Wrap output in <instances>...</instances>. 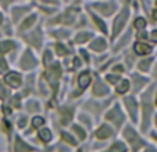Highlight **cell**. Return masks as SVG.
Instances as JSON below:
<instances>
[{
	"label": "cell",
	"mask_w": 157,
	"mask_h": 152,
	"mask_svg": "<svg viewBox=\"0 0 157 152\" xmlns=\"http://www.w3.org/2000/svg\"><path fill=\"white\" fill-rule=\"evenodd\" d=\"M153 17H155V19H157V10H155V13H153Z\"/></svg>",
	"instance_id": "836d02e7"
},
{
	"label": "cell",
	"mask_w": 157,
	"mask_h": 152,
	"mask_svg": "<svg viewBox=\"0 0 157 152\" xmlns=\"http://www.w3.org/2000/svg\"><path fill=\"white\" fill-rule=\"evenodd\" d=\"M106 152H127V147H125L124 144H121V142H116V144L112 145Z\"/></svg>",
	"instance_id": "5bb4252c"
},
{
	"label": "cell",
	"mask_w": 157,
	"mask_h": 152,
	"mask_svg": "<svg viewBox=\"0 0 157 152\" xmlns=\"http://www.w3.org/2000/svg\"><path fill=\"white\" fill-rule=\"evenodd\" d=\"M92 18H94V19H95V21H97L98 26H99V28H101V29H102V30H103V32H106V26H105V24H103V22H102V21H101V19H98V18H97V17H95V15H92Z\"/></svg>",
	"instance_id": "4316f807"
},
{
	"label": "cell",
	"mask_w": 157,
	"mask_h": 152,
	"mask_svg": "<svg viewBox=\"0 0 157 152\" xmlns=\"http://www.w3.org/2000/svg\"><path fill=\"white\" fill-rule=\"evenodd\" d=\"M21 75L17 74V72H10L7 76H6V83L8 84L13 89H17V87L21 86Z\"/></svg>",
	"instance_id": "3957f363"
},
{
	"label": "cell",
	"mask_w": 157,
	"mask_h": 152,
	"mask_svg": "<svg viewBox=\"0 0 157 152\" xmlns=\"http://www.w3.org/2000/svg\"><path fill=\"white\" fill-rule=\"evenodd\" d=\"M78 65H80V61H78L77 58H76V60H75V66H76V68H77Z\"/></svg>",
	"instance_id": "d6a6232c"
},
{
	"label": "cell",
	"mask_w": 157,
	"mask_h": 152,
	"mask_svg": "<svg viewBox=\"0 0 157 152\" xmlns=\"http://www.w3.org/2000/svg\"><path fill=\"white\" fill-rule=\"evenodd\" d=\"M150 62H152V60H146V61H142V62L139 64V68H141L142 71H146V69L149 68Z\"/></svg>",
	"instance_id": "484cf974"
},
{
	"label": "cell",
	"mask_w": 157,
	"mask_h": 152,
	"mask_svg": "<svg viewBox=\"0 0 157 152\" xmlns=\"http://www.w3.org/2000/svg\"><path fill=\"white\" fill-rule=\"evenodd\" d=\"M75 19V11L73 10H69L68 13L65 14V17H63V21H65V24H72Z\"/></svg>",
	"instance_id": "d6986e66"
},
{
	"label": "cell",
	"mask_w": 157,
	"mask_h": 152,
	"mask_svg": "<svg viewBox=\"0 0 157 152\" xmlns=\"http://www.w3.org/2000/svg\"><path fill=\"white\" fill-rule=\"evenodd\" d=\"M62 138L65 140V141H68L71 145H76V141H75V138H73L72 136H69L68 133H65V131L62 133Z\"/></svg>",
	"instance_id": "cb8c5ba5"
},
{
	"label": "cell",
	"mask_w": 157,
	"mask_h": 152,
	"mask_svg": "<svg viewBox=\"0 0 157 152\" xmlns=\"http://www.w3.org/2000/svg\"><path fill=\"white\" fill-rule=\"evenodd\" d=\"M90 82H91V78H90L88 72H83V74L78 76V86H80L81 89H86L90 84Z\"/></svg>",
	"instance_id": "30bf717a"
},
{
	"label": "cell",
	"mask_w": 157,
	"mask_h": 152,
	"mask_svg": "<svg viewBox=\"0 0 157 152\" xmlns=\"http://www.w3.org/2000/svg\"><path fill=\"white\" fill-rule=\"evenodd\" d=\"M61 115H62V125H68L72 118V109H62Z\"/></svg>",
	"instance_id": "2e32d148"
},
{
	"label": "cell",
	"mask_w": 157,
	"mask_h": 152,
	"mask_svg": "<svg viewBox=\"0 0 157 152\" xmlns=\"http://www.w3.org/2000/svg\"><path fill=\"white\" fill-rule=\"evenodd\" d=\"M156 75H157V71H156Z\"/></svg>",
	"instance_id": "f35d334b"
},
{
	"label": "cell",
	"mask_w": 157,
	"mask_h": 152,
	"mask_svg": "<svg viewBox=\"0 0 157 152\" xmlns=\"http://www.w3.org/2000/svg\"><path fill=\"white\" fill-rule=\"evenodd\" d=\"M127 18H128V11L127 10H123L121 14H119V17L114 19V24H113V36L119 35L120 30L124 28Z\"/></svg>",
	"instance_id": "6da1fadb"
},
{
	"label": "cell",
	"mask_w": 157,
	"mask_h": 152,
	"mask_svg": "<svg viewBox=\"0 0 157 152\" xmlns=\"http://www.w3.org/2000/svg\"><path fill=\"white\" fill-rule=\"evenodd\" d=\"M106 78H108V80L110 82V83H117V82H119V78H117L116 75H114V76L113 75H108Z\"/></svg>",
	"instance_id": "f1b7e54d"
},
{
	"label": "cell",
	"mask_w": 157,
	"mask_h": 152,
	"mask_svg": "<svg viewBox=\"0 0 157 152\" xmlns=\"http://www.w3.org/2000/svg\"><path fill=\"white\" fill-rule=\"evenodd\" d=\"M106 118L110 119V120H113V122H116V125H120V123L123 122V114L119 111V109H113V111H110Z\"/></svg>",
	"instance_id": "8992f818"
},
{
	"label": "cell",
	"mask_w": 157,
	"mask_h": 152,
	"mask_svg": "<svg viewBox=\"0 0 157 152\" xmlns=\"http://www.w3.org/2000/svg\"><path fill=\"white\" fill-rule=\"evenodd\" d=\"M150 38H152L153 42H157V30H153L152 35H150Z\"/></svg>",
	"instance_id": "1f68e13d"
},
{
	"label": "cell",
	"mask_w": 157,
	"mask_h": 152,
	"mask_svg": "<svg viewBox=\"0 0 157 152\" xmlns=\"http://www.w3.org/2000/svg\"><path fill=\"white\" fill-rule=\"evenodd\" d=\"M128 89H130V83H128L127 80H121V83L117 86V93L123 94V93L128 91Z\"/></svg>",
	"instance_id": "e0dca14e"
},
{
	"label": "cell",
	"mask_w": 157,
	"mask_h": 152,
	"mask_svg": "<svg viewBox=\"0 0 157 152\" xmlns=\"http://www.w3.org/2000/svg\"><path fill=\"white\" fill-rule=\"evenodd\" d=\"M43 123H44V119L43 118H40V116H36V118H33L32 119V126L33 127H40V126H43Z\"/></svg>",
	"instance_id": "44dd1931"
},
{
	"label": "cell",
	"mask_w": 157,
	"mask_h": 152,
	"mask_svg": "<svg viewBox=\"0 0 157 152\" xmlns=\"http://www.w3.org/2000/svg\"><path fill=\"white\" fill-rule=\"evenodd\" d=\"M90 47H91L92 50H95V51H102V50L106 47V43L103 39H97V40H94L91 44H90Z\"/></svg>",
	"instance_id": "7c38bea8"
},
{
	"label": "cell",
	"mask_w": 157,
	"mask_h": 152,
	"mask_svg": "<svg viewBox=\"0 0 157 152\" xmlns=\"http://www.w3.org/2000/svg\"><path fill=\"white\" fill-rule=\"evenodd\" d=\"M57 51L59 55H65L66 54V49L62 46V44H57Z\"/></svg>",
	"instance_id": "83f0119b"
},
{
	"label": "cell",
	"mask_w": 157,
	"mask_h": 152,
	"mask_svg": "<svg viewBox=\"0 0 157 152\" xmlns=\"http://www.w3.org/2000/svg\"><path fill=\"white\" fill-rule=\"evenodd\" d=\"M125 105H127V108L130 109V114L131 116H132L134 120H136V101H134V98H125Z\"/></svg>",
	"instance_id": "5b68a950"
},
{
	"label": "cell",
	"mask_w": 157,
	"mask_h": 152,
	"mask_svg": "<svg viewBox=\"0 0 157 152\" xmlns=\"http://www.w3.org/2000/svg\"><path fill=\"white\" fill-rule=\"evenodd\" d=\"M73 131H76V133H77V136L80 137L81 140H84V138H86V133H84V130H83V129H80V127H78V126H73Z\"/></svg>",
	"instance_id": "d4e9b609"
},
{
	"label": "cell",
	"mask_w": 157,
	"mask_h": 152,
	"mask_svg": "<svg viewBox=\"0 0 157 152\" xmlns=\"http://www.w3.org/2000/svg\"><path fill=\"white\" fill-rule=\"evenodd\" d=\"M112 136V129L109 126H102L99 130L97 131V137L98 138H108V137Z\"/></svg>",
	"instance_id": "8fae6325"
},
{
	"label": "cell",
	"mask_w": 157,
	"mask_h": 152,
	"mask_svg": "<svg viewBox=\"0 0 157 152\" xmlns=\"http://www.w3.org/2000/svg\"><path fill=\"white\" fill-rule=\"evenodd\" d=\"M7 69V64L4 60H0V72H4Z\"/></svg>",
	"instance_id": "4dcf8cb0"
},
{
	"label": "cell",
	"mask_w": 157,
	"mask_h": 152,
	"mask_svg": "<svg viewBox=\"0 0 157 152\" xmlns=\"http://www.w3.org/2000/svg\"><path fill=\"white\" fill-rule=\"evenodd\" d=\"M156 104H157V97H156Z\"/></svg>",
	"instance_id": "74e56055"
},
{
	"label": "cell",
	"mask_w": 157,
	"mask_h": 152,
	"mask_svg": "<svg viewBox=\"0 0 157 152\" xmlns=\"http://www.w3.org/2000/svg\"><path fill=\"white\" fill-rule=\"evenodd\" d=\"M146 152H157L156 150H153V148H149V150H147Z\"/></svg>",
	"instance_id": "e575fe53"
},
{
	"label": "cell",
	"mask_w": 157,
	"mask_h": 152,
	"mask_svg": "<svg viewBox=\"0 0 157 152\" xmlns=\"http://www.w3.org/2000/svg\"><path fill=\"white\" fill-rule=\"evenodd\" d=\"M134 50H135L136 54L145 55V54H147V53L152 51V47L147 46V44H145V43H136L135 47H134Z\"/></svg>",
	"instance_id": "ba28073f"
},
{
	"label": "cell",
	"mask_w": 157,
	"mask_h": 152,
	"mask_svg": "<svg viewBox=\"0 0 157 152\" xmlns=\"http://www.w3.org/2000/svg\"><path fill=\"white\" fill-rule=\"evenodd\" d=\"M98 8H101L103 13V10H105V14H110L112 11H113V4H110V3H105V4H97Z\"/></svg>",
	"instance_id": "ac0fdd59"
},
{
	"label": "cell",
	"mask_w": 157,
	"mask_h": 152,
	"mask_svg": "<svg viewBox=\"0 0 157 152\" xmlns=\"http://www.w3.org/2000/svg\"><path fill=\"white\" fill-rule=\"evenodd\" d=\"M124 137L128 140V142L132 145V150H138V148H141L142 141L139 140V137L136 136V133L132 130V129H130V127L125 129L124 130Z\"/></svg>",
	"instance_id": "7a4b0ae2"
},
{
	"label": "cell",
	"mask_w": 157,
	"mask_h": 152,
	"mask_svg": "<svg viewBox=\"0 0 157 152\" xmlns=\"http://www.w3.org/2000/svg\"><path fill=\"white\" fill-rule=\"evenodd\" d=\"M156 138H157V136H156Z\"/></svg>",
	"instance_id": "ab89813d"
},
{
	"label": "cell",
	"mask_w": 157,
	"mask_h": 152,
	"mask_svg": "<svg viewBox=\"0 0 157 152\" xmlns=\"http://www.w3.org/2000/svg\"><path fill=\"white\" fill-rule=\"evenodd\" d=\"M13 47H14V42H10V40L2 42V43H0V54H4V53L10 51Z\"/></svg>",
	"instance_id": "4fadbf2b"
},
{
	"label": "cell",
	"mask_w": 157,
	"mask_h": 152,
	"mask_svg": "<svg viewBox=\"0 0 157 152\" xmlns=\"http://www.w3.org/2000/svg\"><path fill=\"white\" fill-rule=\"evenodd\" d=\"M156 125H157V118H156Z\"/></svg>",
	"instance_id": "8d00e7d4"
},
{
	"label": "cell",
	"mask_w": 157,
	"mask_h": 152,
	"mask_svg": "<svg viewBox=\"0 0 157 152\" xmlns=\"http://www.w3.org/2000/svg\"><path fill=\"white\" fill-rule=\"evenodd\" d=\"M39 137H40V140L41 141H44V142H48L52 138V134H51V131L48 130V129H43V130L39 133Z\"/></svg>",
	"instance_id": "9a60e30c"
},
{
	"label": "cell",
	"mask_w": 157,
	"mask_h": 152,
	"mask_svg": "<svg viewBox=\"0 0 157 152\" xmlns=\"http://www.w3.org/2000/svg\"><path fill=\"white\" fill-rule=\"evenodd\" d=\"M2 21H3V15L0 14V24H2Z\"/></svg>",
	"instance_id": "d590c367"
},
{
	"label": "cell",
	"mask_w": 157,
	"mask_h": 152,
	"mask_svg": "<svg viewBox=\"0 0 157 152\" xmlns=\"http://www.w3.org/2000/svg\"><path fill=\"white\" fill-rule=\"evenodd\" d=\"M50 61H51V53L46 51V54H44V64H48Z\"/></svg>",
	"instance_id": "f546056e"
},
{
	"label": "cell",
	"mask_w": 157,
	"mask_h": 152,
	"mask_svg": "<svg viewBox=\"0 0 157 152\" xmlns=\"http://www.w3.org/2000/svg\"><path fill=\"white\" fill-rule=\"evenodd\" d=\"M35 19H36V15H32V17H29V18L25 21V24H22L21 25V29H26V28H29L30 25H33V22H35Z\"/></svg>",
	"instance_id": "7402d4cb"
},
{
	"label": "cell",
	"mask_w": 157,
	"mask_h": 152,
	"mask_svg": "<svg viewBox=\"0 0 157 152\" xmlns=\"http://www.w3.org/2000/svg\"><path fill=\"white\" fill-rule=\"evenodd\" d=\"M90 38H91V33H80V35L76 36V42L77 43H84V42H87Z\"/></svg>",
	"instance_id": "ffe728a7"
},
{
	"label": "cell",
	"mask_w": 157,
	"mask_h": 152,
	"mask_svg": "<svg viewBox=\"0 0 157 152\" xmlns=\"http://www.w3.org/2000/svg\"><path fill=\"white\" fill-rule=\"evenodd\" d=\"M21 65L24 69L35 68L36 60H35V57H33V54H30V51H26L24 54V57H22V60H21Z\"/></svg>",
	"instance_id": "277c9868"
},
{
	"label": "cell",
	"mask_w": 157,
	"mask_h": 152,
	"mask_svg": "<svg viewBox=\"0 0 157 152\" xmlns=\"http://www.w3.org/2000/svg\"><path fill=\"white\" fill-rule=\"evenodd\" d=\"M33 148L29 147L26 142H24L21 138H17L15 142V152H32Z\"/></svg>",
	"instance_id": "52a82bcc"
},
{
	"label": "cell",
	"mask_w": 157,
	"mask_h": 152,
	"mask_svg": "<svg viewBox=\"0 0 157 152\" xmlns=\"http://www.w3.org/2000/svg\"><path fill=\"white\" fill-rule=\"evenodd\" d=\"M108 91H109L108 87H106L102 82H97L95 86H94V90H92V93H94L95 95H103V94H106Z\"/></svg>",
	"instance_id": "9c48e42d"
},
{
	"label": "cell",
	"mask_w": 157,
	"mask_h": 152,
	"mask_svg": "<svg viewBox=\"0 0 157 152\" xmlns=\"http://www.w3.org/2000/svg\"><path fill=\"white\" fill-rule=\"evenodd\" d=\"M134 25H135L136 29H144V28L146 26V21H145L144 18H136L135 19V24H134Z\"/></svg>",
	"instance_id": "603a6c76"
}]
</instances>
